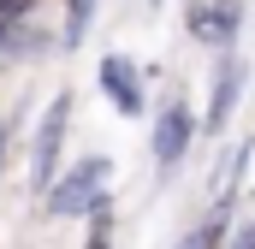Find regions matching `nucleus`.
<instances>
[{
	"label": "nucleus",
	"mask_w": 255,
	"mask_h": 249,
	"mask_svg": "<svg viewBox=\"0 0 255 249\" xmlns=\"http://www.w3.org/2000/svg\"><path fill=\"white\" fill-rule=\"evenodd\" d=\"M107 178H113V160H107V154H83V160H71L65 178H54V190H48V214H65V220H77V214H101L107 196H113Z\"/></svg>",
	"instance_id": "nucleus-1"
},
{
	"label": "nucleus",
	"mask_w": 255,
	"mask_h": 249,
	"mask_svg": "<svg viewBox=\"0 0 255 249\" xmlns=\"http://www.w3.org/2000/svg\"><path fill=\"white\" fill-rule=\"evenodd\" d=\"M65 124H71V89L54 95L48 113H42V124H36V148H30V184H36V190H54V166H60Z\"/></svg>",
	"instance_id": "nucleus-2"
},
{
	"label": "nucleus",
	"mask_w": 255,
	"mask_h": 249,
	"mask_svg": "<svg viewBox=\"0 0 255 249\" xmlns=\"http://www.w3.org/2000/svg\"><path fill=\"white\" fill-rule=\"evenodd\" d=\"M196 142V113L190 101H160V119H154V172H178V160L190 154Z\"/></svg>",
	"instance_id": "nucleus-3"
},
{
	"label": "nucleus",
	"mask_w": 255,
	"mask_h": 249,
	"mask_svg": "<svg viewBox=\"0 0 255 249\" xmlns=\"http://www.w3.org/2000/svg\"><path fill=\"white\" fill-rule=\"evenodd\" d=\"M238 24H244V0H214V6L202 0V6H190V36L208 42V48H220V54H232Z\"/></svg>",
	"instance_id": "nucleus-4"
},
{
	"label": "nucleus",
	"mask_w": 255,
	"mask_h": 249,
	"mask_svg": "<svg viewBox=\"0 0 255 249\" xmlns=\"http://www.w3.org/2000/svg\"><path fill=\"white\" fill-rule=\"evenodd\" d=\"M101 89H107V101H113L125 119H136V113H142V101H148L142 71H136L125 54H101Z\"/></svg>",
	"instance_id": "nucleus-5"
},
{
	"label": "nucleus",
	"mask_w": 255,
	"mask_h": 249,
	"mask_svg": "<svg viewBox=\"0 0 255 249\" xmlns=\"http://www.w3.org/2000/svg\"><path fill=\"white\" fill-rule=\"evenodd\" d=\"M238 95H244V60H238V54H220L214 101H208V130H226V119L238 113Z\"/></svg>",
	"instance_id": "nucleus-6"
},
{
	"label": "nucleus",
	"mask_w": 255,
	"mask_h": 249,
	"mask_svg": "<svg viewBox=\"0 0 255 249\" xmlns=\"http://www.w3.org/2000/svg\"><path fill=\"white\" fill-rule=\"evenodd\" d=\"M89 18H95V0H65V48L89 36Z\"/></svg>",
	"instance_id": "nucleus-7"
},
{
	"label": "nucleus",
	"mask_w": 255,
	"mask_h": 249,
	"mask_svg": "<svg viewBox=\"0 0 255 249\" xmlns=\"http://www.w3.org/2000/svg\"><path fill=\"white\" fill-rule=\"evenodd\" d=\"M107 232H113V214H89V249H107Z\"/></svg>",
	"instance_id": "nucleus-8"
},
{
	"label": "nucleus",
	"mask_w": 255,
	"mask_h": 249,
	"mask_svg": "<svg viewBox=\"0 0 255 249\" xmlns=\"http://www.w3.org/2000/svg\"><path fill=\"white\" fill-rule=\"evenodd\" d=\"M226 249H255V220H244V226H232V238H226Z\"/></svg>",
	"instance_id": "nucleus-9"
},
{
	"label": "nucleus",
	"mask_w": 255,
	"mask_h": 249,
	"mask_svg": "<svg viewBox=\"0 0 255 249\" xmlns=\"http://www.w3.org/2000/svg\"><path fill=\"white\" fill-rule=\"evenodd\" d=\"M6 142H12V119H0V166H6Z\"/></svg>",
	"instance_id": "nucleus-10"
},
{
	"label": "nucleus",
	"mask_w": 255,
	"mask_h": 249,
	"mask_svg": "<svg viewBox=\"0 0 255 249\" xmlns=\"http://www.w3.org/2000/svg\"><path fill=\"white\" fill-rule=\"evenodd\" d=\"M178 249H202V238H196V232H190V238H184V244H178Z\"/></svg>",
	"instance_id": "nucleus-11"
}]
</instances>
